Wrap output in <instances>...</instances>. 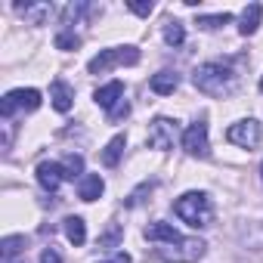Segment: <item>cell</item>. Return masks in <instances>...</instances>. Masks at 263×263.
Masks as SVG:
<instances>
[{
    "mask_svg": "<svg viewBox=\"0 0 263 263\" xmlns=\"http://www.w3.org/2000/svg\"><path fill=\"white\" fill-rule=\"evenodd\" d=\"M192 84L204 96L226 99V96H232L238 90V71L229 62H204V65H198L192 71Z\"/></svg>",
    "mask_w": 263,
    "mask_h": 263,
    "instance_id": "obj_1",
    "label": "cell"
},
{
    "mask_svg": "<svg viewBox=\"0 0 263 263\" xmlns=\"http://www.w3.org/2000/svg\"><path fill=\"white\" fill-rule=\"evenodd\" d=\"M174 214L183 223H189L195 229H204L214 220V204H211V198L204 192H186V195H180L174 201Z\"/></svg>",
    "mask_w": 263,
    "mask_h": 263,
    "instance_id": "obj_2",
    "label": "cell"
},
{
    "mask_svg": "<svg viewBox=\"0 0 263 263\" xmlns=\"http://www.w3.org/2000/svg\"><path fill=\"white\" fill-rule=\"evenodd\" d=\"M140 62V50L134 44H124V47H108V50H99V56H93L87 62V71L90 74H105L118 65H137Z\"/></svg>",
    "mask_w": 263,
    "mask_h": 263,
    "instance_id": "obj_3",
    "label": "cell"
},
{
    "mask_svg": "<svg viewBox=\"0 0 263 263\" xmlns=\"http://www.w3.org/2000/svg\"><path fill=\"white\" fill-rule=\"evenodd\" d=\"M208 245L201 238H180L174 245H161L152 251L155 260H164V263H198L204 257Z\"/></svg>",
    "mask_w": 263,
    "mask_h": 263,
    "instance_id": "obj_4",
    "label": "cell"
},
{
    "mask_svg": "<svg viewBox=\"0 0 263 263\" xmlns=\"http://www.w3.org/2000/svg\"><path fill=\"white\" fill-rule=\"evenodd\" d=\"M34 108H41V90H34V87L10 90L0 99V115H4V121H10L16 111H34Z\"/></svg>",
    "mask_w": 263,
    "mask_h": 263,
    "instance_id": "obj_5",
    "label": "cell"
},
{
    "mask_svg": "<svg viewBox=\"0 0 263 263\" xmlns=\"http://www.w3.org/2000/svg\"><path fill=\"white\" fill-rule=\"evenodd\" d=\"M149 146L152 149H158V152H167V149H174L177 146V140H183V134H180V121H174V118H155L152 124H149Z\"/></svg>",
    "mask_w": 263,
    "mask_h": 263,
    "instance_id": "obj_6",
    "label": "cell"
},
{
    "mask_svg": "<svg viewBox=\"0 0 263 263\" xmlns=\"http://www.w3.org/2000/svg\"><path fill=\"white\" fill-rule=\"evenodd\" d=\"M226 140H229L232 146H238V149H257L260 140H263V127H260V121H254V118H241V121L229 124Z\"/></svg>",
    "mask_w": 263,
    "mask_h": 263,
    "instance_id": "obj_7",
    "label": "cell"
},
{
    "mask_svg": "<svg viewBox=\"0 0 263 263\" xmlns=\"http://www.w3.org/2000/svg\"><path fill=\"white\" fill-rule=\"evenodd\" d=\"M183 149H186V155H192V158H208L211 155V143H208V124L204 121H195V124H189L186 130H183Z\"/></svg>",
    "mask_w": 263,
    "mask_h": 263,
    "instance_id": "obj_8",
    "label": "cell"
},
{
    "mask_svg": "<svg viewBox=\"0 0 263 263\" xmlns=\"http://www.w3.org/2000/svg\"><path fill=\"white\" fill-rule=\"evenodd\" d=\"M34 174H37V183H41V189H47V192H56V189L65 183L62 161H41Z\"/></svg>",
    "mask_w": 263,
    "mask_h": 263,
    "instance_id": "obj_9",
    "label": "cell"
},
{
    "mask_svg": "<svg viewBox=\"0 0 263 263\" xmlns=\"http://www.w3.org/2000/svg\"><path fill=\"white\" fill-rule=\"evenodd\" d=\"M16 13L28 22V25H47V19L56 13L53 4H16Z\"/></svg>",
    "mask_w": 263,
    "mask_h": 263,
    "instance_id": "obj_10",
    "label": "cell"
},
{
    "mask_svg": "<svg viewBox=\"0 0 263 263\" xmlns=\"http://www.w3.org/2000/svg\"><path fill=\"white\" fill-rule=\"evenodd\" d=\"M93 99H96V105H99V108L111 111V108L124 99V84H121V81H108L105 87H99V90L93 93Z\"/></svg>",
    "mask_w": 263,
    "mask_h": 263,
    "instance_id": "obj_11",
    "label": "cell"
},
{
    "mask_svg": "<svg viewBox=\"0 0 263 263\" xmlns=\"http://www.w3.org/2000/svg\"><path fill=\"white\" fill-rule=\"evenodd\" d=\"M102 192H105V180L99 174H84L78 180V198L81 201H96Z\"/></svg>",
    "mask_w": 263,
    "mask_h": 263,
    "instance_id": "obj_12",
    "label": "cell"
},
{
    "mask_svg": "<svg viewBox=\"0 0 263 263\" xmlns=\"http://www.w3.org/2000/svg\"><path fill=\"white\" fill-rule=\"evenodd\" d=\"M143 235H146L149 241H158V245H174V241L183 238L171 223H161V220H158V223H149V226L143 229Z\"/></svg>",
    "mask_w": 263,
    "mask_h": 263,
    "instance_id": "obj_13",
    "label": "cell"
},
{
    "mask_svg": "<svg viewBox=\"0 0 263 263\" xmlns=\"http://www.w3.org/2000/svg\"><path fill=\"white\" fill-rule=\"evenodd\" d=\"M50 102H53L56 111L65 115V111L71 108V102H74V90H71L65 81H53V84H50Z\"/></svg>",
    "mask_w": 263,
    "mask_h": 263,
    "instance_id": "obj_14",
    "label": "cell"
},
{
    "mask_svg": "<svg viewBox=\"0 0 263 263\" xmlns=\"http://www.w3.org/2000/svg\"><path fill=\"white\" fill-rule=\"evenodd\" d=\"M149 87L158 93V96H171L177 87H180V74L177 71H171V68H164V71H158V74H152V81H149Z\"/></svg>",
    "mask_w": 263,
    "mask_h": 263,
    "instance_id": "obj_15",
    "label": "cell"
},
{
    "mask_svg": "<svg viewBox=\"0 0 263 263\" xmlns=\"http://www.w3.org/2000/svg\"><path fill=\"white\" fill-rule=\"evenodd\" d=\"M260 19H263V7H260V4H248L245 13H241V19H238V22H241L238 31H241L245 37H251V34L260 28Z\"/></svg>",
    "mask_w": 263,
    "mask_h": 263,
    "instance_id": "obj_16",
    "label": "cell"
},
{
    "mask_svg": "<svg viewBox=\"0 0 263 263\" xmlns=\"http://www.w3.org/2000/svg\"><path fill=\"white\" fill-rule=\"evenodd\" d=\"M124 149H127V137H124V134L111 137V140H108V146L102 149V164H105V167H118V161H121Z\"/></svg>",
    "mask_w": 263,
    "mask_h": 263,
    "instance_id": "obj_17",
    "label": "cell"
},
{
    "mask_svg": "<svg viewBox=\"0 0 263 263\" xmlns=\"http://www.w3.org/2000/svg\"><path fill=\"white\" fill-rule=\"evenodd\" d=\"M62 229H65V238H68L74 248L87 241V223H84V217H65V220H62Z\"/></svg>",
    "mask_w": 263,
    "mask_h": 263,
    "instance_id": "obj_18",
    "label": "cell"
},
{
    "mask_svg": "<svg viewBox=\"0 0 263 263\" xmlns=\"http://www.w3.org/2000/svg\"><path fill=\"white\" fill-rule=\"evenodd\" d=\"M28 248V238L25 235H7L4 241H0V254H4V263H13V257L25 254Z\"/></svg>",
    "mask_w": 263,
    "mask_h": 263,
    "instance_id": "obj_19",
    "label": "cell"
},
{
    "mask_svg": "<svg viewBox=\"0 0 263 263\" xmlns=\"http://www.w3.org/2000/svg\"><path fill=\"white\" fill-rule=\"evenodd\" d=\"M62 171H65V180H81L84 177V158L78 155V152H68L65 158H62Z\"/></svg>",
    "mask_w": 263,
    "mask_h": 263,
    "instance_id": "obj_20",
    "label": "cell"
},
{
    "mask_svg": "<svg viewBox=\"0 0 263 263\" xmlns=\"http://www.w3.org/2000/svg\"><path fill=\"white\" fill-rule=\"evenodd\" d=\"M229 22H232L229 13H214V16H198V19H195V25L204 28V31H217V28H223V25H229Z\"/></svg>",
    "mask_w": 263,
    "mask_h": 263,
    "instance_id": "obj_21",
    "label": "cell"
},
{
    "mask_svg": "<svg viewBox=\"0 0 263 263\" xmlns=\"http://www.w3.org/2000/svg\"><path fill=\"white\" fill-rule=\"evenodd\" d=\"M164 41H167L171 47H183V41H186V28H183V22L171 19V22L164 25Z\"/></svg>",
    "mask_w": 263,
    "mask_h": 263,
    "instance_id": "obj_22",
    "label": "cell"
},
{
    "mask_svg": "<svg viewBox=\"0 0 263 263\" xmlns=\"http://www.w3.org/2000/svg\"><path fill=\"white\" fill-rule=\"evenodd\" d=\"M90 13V7L87 4H68L65 10H62V25H74L81 16H87Z\"/></svg>",
    "mask_w": 263,
    "mask_h": 263,
    "instance_id": "obj_23",
    "label": "cell"
},
{
    "mask_svg": "<svg viewBox=\"0 0 263 263\" xmlns=\"http://www.w3.org/2000/svg\"><path fill=\"white\" fill-rule=\"evenodd\" d=\"M78 47H81V34H74L71 28L56 34V50H78Z\"/></svg>",
    "mask_w": 263,
    "mask_h": 263,
    "instance_id": "obj_24",
    "label": "cell"
},
{
    "mask_svg": "<svg viewBox=\"0 0 263 263\" xmlns=\"http://www.w3.org/2000/svg\"><path fill=\"white\" fill-rule=\"evenodd\" d=\"M152 189H155V180H149V183H143V186H140L137 192H130V195L124 198V204H127V208H137V204L143 201V195H146V192H152Z\"/></svg>",
    "mask_w": 263,
    "mask_h": 263,
    "instance_id": "obj_25",
    "label": "cell"
},
{
    "mask_svg": "<svg viewBox=\"0 0 263 263\" xmlns=\"http://www.w3.org/2000/svg\"><path fill=\"white\" fill-rule=\"evenodd\" d=\"M118 241H121V226H118V223H111V226H108V232H105V235H99V248H115Z\"/></svg>",
    "mask_w": 263,
    "mask_h": 263,
    "instance_id": "obj_26",
    "label": "cell"
},
{
    "mask_svg": "<svg viewBox=\"0 0 263 263\" xmlns=\"http://www.w3.org/2000/svg\"><path fill=\"white\" fill-rule=\"evenodd\" d=\"M127 10L146 19V16H152V13H155V4H152V0H149V4H140V0H130V4H127Z\"/></svg>",
    "mask_w": 263,
    "mask_h": 263,
    "instance_id": "obj_27",
    "label": "cell"
},
{
    "mask_svg": "<svg viewBox=\"0 0 263 263\" xmlns=\"http://www.w3.org/2000/svg\"><path fill=\"white\" fill-rule=\"evenodd\" d=\"M127 115H130V102H127V99H121V102L108 111V118H111V121H121V118H127Z\"/></svg>",
    "mask_w": 263,
    "mask_h": 263,
    "instance_id": "obj_28",
    "label": "cell"
},
{
    "mask_svg": "<svg viewBox=\"0 0 263 263\" xmlns=\"http://www.w3.org/2000/svg\"><path fill=\"white\" fill-rule=\"evenodd\" d=\"M41 263H62V257H59V251H56V248H44Z\"/></svg>",
    "mask_w": 263,
    "mask_h": 263,
    "instance_id": "obj_29",
    "label": "cell"
},
{
    "mask_svg": "<svg viewBox=\"0 0 263 263\" xmlns=\"http://www.w3.org/2000/svg\"><path fill=\"white\" fill-rule=\"evenodd\" d=\"M96 263H130V254H127V251H118V254H111L108 260H96Z\"/></svg>",
    "mask_w": 263,
    "mask_h": 263,
    "instance_id": "obj_30",
    "label": "cell"
},
{
    "mask_svg": "<svg viewBox=\"0 0 263 263\" xmlns=\"http://www.w3.org/2000/svg\"><path fill=\"white\" fill-rule=\"evenodd\" d=\"M260 93H263V78H260Z\"/></svg>",
    "mask_w": 263,
    "mask_h": 263,
    "instance_id": "obj_31",
    "label": "cell"
},
{
    "mask_svg": "<svg viewBox=\"0 0 263 263\" xmlns=\"http://www.w3.org/2000/svg\"><path fill=\"white\" fill-rule=\"evenodd\" d=\"M260 177H263V164H260Z\"/></svg>",
    "mask_w": 263,
    "mask_h": 263,
    "instance_id": "obj_32",
    "label": "cell"
},
{
    "mask_svg": "<svg viewBox=\"0 0 263 263\" xmlns=\"http://www.w3.org/2000/svg\"><path fill=\"white\" fill-rule=\"evenodd\" d=\"M13 263H16V260H13Z\"/></svg>",
    "mask_w": 263,
    "mask_h": 263,
    "instance_id": "obj_33",
    "label": "cell"
}]
</instances>
